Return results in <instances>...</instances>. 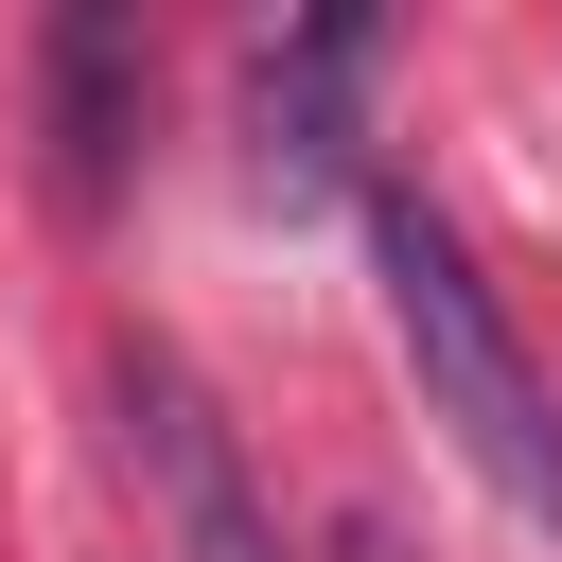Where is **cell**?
Listing matches in <instances>:
<instances>
[{"mask_svg": "<svg viewBox=\"0 0 562 562\" xmlns=\"http://www.w3.org/2000/svg\"><path fill=\"white\" fill-rule=\"evenodd\" d=\"M369 263H386V334H404V369H422V422L562 544V386L527 369V334H509V299L474 281V246H457L422 193H386V211H369Z\"/></svg>", "mask_w": 562, "mask_h": 562, "instance_id": "1", "label": "cell"}, {"mask_svg": "<svg viewBox=\"0 0 562 562\" xmlns=\"http://www.w3.org/2000/svg\"><path fill=\"white\" fill-rule=\"evenodd\" d=\"M105 386H123V474H140V544H158V562H281V527H263V492H246L228 422L193 404V369H176V351H123Z\"/></svg>", "mask_w": 562, "mask_h": 562, "instance_id": "2", "label": "cell"}, {"mask_svg": "<svg viewBox=\"0 0 562 562\" xmlns=\"http://www.w3.org/2000/svg\"><path fill=\"white\" fill-rule=\"evenodd\" d=\"M123 105H140V35L123 18H53V176H70V211L123 176Z\"/></svg>", "mask_w": 562, "mask_h": 562, "instance_id": "3", "label": "cell"}, {"mask_svg": "<svg viewBox=\"0 0 562 562\" xmlns=\"http://www.w3.org/2000/svg\"><path fill=\"white\" fill-rule=\"evenodd\" d=\"M351 70H369V18H316L299 53H263V158H299V176H316V158H334V88H351Z\"/></svg>", "mask_w": 562, "mask_h": 562, "instance_id": "4", "label": "cell"}]
</instances>
